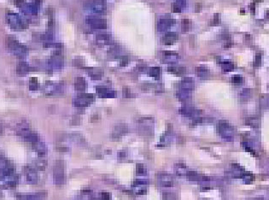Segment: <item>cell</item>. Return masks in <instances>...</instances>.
<instances>
[{
  "instance_id": "obj_1",
  "label": "cell",
  "mask_w": 269,
  "mask_h": 200,
  "mask_svg": "<svg viewBox=\"0 0 269 200\" xmlns=\"http://www.w3.org/2000/svg\"><path fill=\"white\" fill-rule=\"evenodd\" d=\"M5 45L10 52L20 58L24 57L28 53L27 47L24 45L20 43L15 37H12V36L7 37L6 40H5Z\"/></svg>"
},
{
  "instance_id": "obj_2",
  "label": "cell",
  "mask_w": 269,
  "mask_h": 200,
  "mask_svg": "<svg viewBox=\"0 0 269 200\" xmlns=\"http://www.w3.org/2000/svg\"><path fill=\"white\" fill-rule=\"evenodd\" d=\"M6 21L7 23L10 27V28L15 31H22L26 28V25L24 23V21L18 14L15 13L13 11H8L6 14Z\"/></svg>"
},
{
  "instance_id": "obj_3",
  "label": "cell",
  "mask_w": 269,
  "mask_h": 200,
  "mask_svg": "<svg viewBox=\"0 0 269 200\" xmlns=\"http://www.w3.org/2000/svg\"><path fill=\"white\" fill-rule=\"evenodd\" d=\"M218 131L221 137L227 141H231L234 135V129L227 121H220L218 123Z\"/></svg>"
},
{
  "instance_id": "obj_4",
  "label": "cell",
  "mask_w": 269,
  "mask_h": 200,
  "mask_svg": "<svg viewBox=\"0 0 269 200\" xmlns=\"http://www.w3.org/2000/svg\"><path fill=\"white\" fill-rule=\"evenodd\" d=\"M15 172L13 163L8 158L0 155V175L2 176H11Z\"/></svg>"
},
{
  "instance_id": "obj_5",
  "label": "cell",
  "mask_w": 269,
  "mask_h": 200,
  "mask_svg": "<svg viewBox=\"0 0 269 200\" xmlns=\"http://www.w3.org/2000/svg\"><path fill=\"white\" fill-rule=\"evenodd\" d=\"M54 180L55 183L61 186L64 183V162L61 160H57L54 166Z\"/></svg>"
},
{
  "instance_id": "obj_6",
  "label": "cell",
  "mask_w": 269,
  "mask_h": 200,
  "mask_svg": "<svg viewBox=\"0 0 269 200\" xmlns=\"http://www.w3.org/2000/svg\"><path fill=\"white\" fill-rule=\"evenodd\" d=\"M26 179L27 181L30 184H36L38 182V174L37 169L33 165H27L24 168Z\"/></svg>"
},
{
  "instance_id": "obj_7",
  "label": "cell",
  "mask_w": 269,
  "mask_h": 200,
  "mask_svg": "<svg viewBox=\"0 0 269 200\" xmlns=\"http://www.w3.org/2000/svg\"><path fill=\"white\" fill-rule=\"evenodd\" d=\"M93 100L92 94H80L76 97L74 99V105L77 107H85L91 104V102Z\"/></svg>"
},
{
  "instance_id": "obj_8",
  "label": "cell",
  "mask_w": 269,
  "mask_h": 200,
  "mask_svg": "<svg viewBox=\"0 0 269 200\" xmlns=\"http://www.w3.org/2000/svg\"><path fill=\"white\" fill-rule=\"evenodd\" d=\"M86 22L90 24L92 28L98 29H104L107 27V22L104 19H98L94 17L86 18Z\"/></svg>"
},
{
  "instance_id": "obj_9",
  "label": "cell",
  "mask_w": 269,
  "mask_h": 200,
  "mask_svg": "<svg viewBox=\"0 0 269 200\" xmlns=\"http://www.w3.org/2000/svg\"><path fill=\"white\" fill-rule=\"evenodd\" d=\"M61 90H62V87L60 84H54L52 82H46L45 84V92L47 94L58 93Z\"/></svg>"
},
{
  "instance_id": "obj_10",
  "label": "cell",
  "mask_w": 269,
  "mask_h": 200,
  "mask_svg": "<svg viewBox=\"0 0 269 200\" xmlns=\"http://www.w3.org/2000/svg\"><path fill=\"white\" fill-rule=\"evenodd\" d=\"M46 197L45 192H38L36 194H30V195H21L18 196L19 200H44Z\"/></svg>"
},
{
  "instance_id": "obj_11",
  "label": "cell",
  "mask_w": 269,
  "mask_h": 200,
  "mask_svg": "<svg viewBox=\"0 0 269 200\" xmlns=\"http://www.w3.org/2000/svg\"><path fill=\"white\" fill-rule=\"evenodd\" d=\"M158 180L161 186H167V187L173 186V179L168 174H160L158 175Z\"/></svg>"
},
{
  "instance_id": "obj_12",
  "label": "cell",
  "mask_w": 269,
  "mask_h": 200,
  "mask_svg": "<svg viewBox=\"0 0 269 200\" xmlns=\"http://www.w3.org/2000/svg\"><path fill=\"white\" fill-rule=\"evenodd\" d=\"M33 146L35 149V151L38 152L39 157L45 156L46 154V152H47V147H46L45 144L43 143L41 141H39V140L37 141V142H35V143H33Z\"/></svg>"
},
{
  "instance_id": "obj_13",
  "label": "cell",
  "mask_w": 269,
  "mask_h": 200,
  "mask_svg": "<svg viewBox=\"0 0 269 200\" xmlns=\"http://www.w3.org/2000/svg\"><path fill=\"white\" fill-rule=\"evenodd\" d=\"M30 70H31V68L25 62H18V64L16 66V73L19 75H25Z\"/></svg>"
},
{
  "instance_id": "obj_14",
  "label": "cell",
  "mask_w": 269,
  "mask_h": 200,
  "mask_svg": "<svg viewBox=\"0 0 269 200\" xmlns=\"http://www.w3.org/2000/svg\"><path fill=\"white\" fill-rule=\"evenodd\" d=\"M193 87H194L193 79H192V78H190V77L184 78V80L182 81V83H181V89L188 91V92H191V91L193 89Z\"/></svg>"
},
{
  "instance_id": "obj_15",
  "label": "cell",
  "mask_w": 269,
  "mask_h": 200,
  "mask_svg": "<svg viewBox=\"0 0 269 200\" xmlns=\"http://www.w3.org/2000/svg\"><path fill=\"white\" fill-rule=\"evenodd\" d=\"M25 141L27 142H30V143H35L38 141V135L36 133L34 132H32V131H29L28 133H27L24 136H22Z\"/></svg>"
},
{
  "instance_id": "obj_16",
  "label": "cell",
  "mask_w": 269,
  "mask_h": 200,
  "mask_svg": "<svg viewBox=\"0 0 269 200\" xmlns=\"http://www.w3.org/2000/svg\"><path fill=\"white\" fill-rule=\"evenodd\" d=\"M30 130V126L27 122H22L17 125V133L22 137L24 136L27 133H28Z\"/></svg>"
},
{
  "instance_id": "obj_17",
  "label": "cell",
  "mask_w": 269,
  "mask_h": 200,
  "mask_svg": "<svg viewBox=\"0 0 269 200\" xmlns=\"http://www.w3.org/2000/svg\"><path fill=\"white\" fill-rule=\"evenodd\" d=\"M75 87L77 91H84L86 87V82L83 77H77L75 81Z\"/></svg>"
},
{
  "instance_id": "obj_18",
  "label": "cell",
  "mask_w": 269,
  "mask_h": 200,
  "mask_svg": "<svg viewBox=\"0 0 269 200\" xmlns=\"http://www.w3.org/2000/svg\"><path fill=\"white\" fill-rule=\"evenodd\" d=\"M93 10L97 12H103L106 9V5L104 0H94L93 1Z\"/></svg>"
},
{
  "instance_id": "obj_19",
  "label": "cell",
  "mask_w": 269,
  "mask_h": 200,
  "mask_svg": "<svg viewBox=\"0 0 269 200\" xmlns=\"http://www.w3.org/2000/svg\"><path fill=\"white\" fill-rule=\"evenodd\" d=\"M178 39V34L176 33H168L165 35L164 38V42L166 45H171V44L174 43L175 41H177Z\"/></svg>"
},
{
  "instance_id": "obj_20",
  "label": "cell",
  "mask_w": 269,
  "mask_h": 200,
  "mask_svg": "<svg viewBox=\"0 0 269 200\" xmlns=\"http://www.w3.org/2000/svg\"><path fill=\"white\" fill-rule=\"evenodd\" d=\"M33 166L37 170H45L47 166V162L45 159H37L33 162Z\"/></svg>"
},
{
  "instance_id": "obj_21",
  "label": "cell",
  "mask_w": 269,
  "mask_h": 200,
  "mask_svg": "<svg viewBox=\"0 0 269 200\" xmlns=\"http://www.w3.org/2000/svg\"><path fill=\"white\" fill-rule=\"evenodd\" d=\"M174 22L172 20H161L158 23V30L159 31H165L167 29L170 28L171 24Z\"/></svg>"
},
{
  "instance_id": "obj_22",
  "label": "cell",
  "mask_w": 269,
  "mask_h": 200,
  "mask_svg": "<svg viewBox=\"0 0 269 200\" xmlns=\"http://www.w3.org/2000/svg\"><path fill=\"white\" fill-rule=\"evenodd\" d=\"M242 179L244 180V183H246V184H250L251 182L254 181V180H255V176H254L253 174H251L250 172L245 171L244 173L243 176H242Z\"/></svg>"
},
{
  "instance_id": "obj_23",
  "label": "cell",
  "mask_w": 269,
  "mask_h": 200,
  "mask_svg": "<svg viewBox=\"0 0 269 200\" xmlns=\"http://www.w3.org/2000/svg\"><path fill=\"white\" fill-rule=\"evenodd\" d=\"M245 122L247 125H249L252 128H258L259 127L260 122L258 118H256V117H249V118L246 119Z\"/></svg>"
},
{
  "instance_id": "obj_24",
  "label": "cell",
  "mask_w": 269,
  "mask_h": 200,
  "mask_svg": "<svg viewBox=\"0 0 269 200\" xmlns=\"http://www.w3.org/2000/svg\"><path fill=\"white\" fill-rule=\"evenodd\" d=\"M196 73H197L198 76L201 77V78H204V77L208 75V70L205 67H198L196 68Z\"/></svg>"
},
{
  "instance_id": "obj_25",
  "label": "cell",
  "mask_w": 269,
  "mask_h": 200,
  "mask_svg": "<svg viewBox=\"0 0 269 200\" xmlns=\"http://www.w3.org/2000/svg\"><path fill=\"white\" fill-rule=\"evenodd\" d=\"M221 65L222 69L225 72H230L234 69V65L230 61H225V62H221Z\"/></svg>"
},
{
  "instance_id": "obj_26",
  "label": "cell",
  "mask_w": 269,
  "mask_h": 200,
  "mask_svg": "<svg viewBox=\"0 0 269 200\" xmlns=\"http://www.w3.org/2000/svg\"><path fill=\"white\" fill-rule=\"evenodd\" d=\"M109 89H108L106 86H97V92L99 94L100 96L104 97V98H107L108 97V92H109Z\"/></svg>"
},
{
  "instance_id": "obj_27",
  "label": "cell",
  "mask_w": 269,
  "mask_h": 200,
  "mask_svg": "<svg viewBox=\"0 0 269 200\" xmlns=\"http://www.w3.org/2000/svg\"><path fill=\"white\" fill-rule=\"evenodd\" d=\"M150 75H151V76L155 77L156 79H158L159 78V75H160V68H158V67H152L150 68Z\"/></svg>"
},
{
  "instance_id": "obj_28",
  "label": "cell",
  "mask_w": 269,
  "mask_h": 200,
  "mask_svg": "<svg viewBox=\"0 0 269 200\" xmlns=\"http://www.w3.org/2000/svg\"><path fill=\"white\" fill-rule=\"evenodd\" d=\"M168 71L173 72L174 74H177V75H182L184 73V68H182V67H170L168 68Z\"/></svg>"
},
{
  "instance_id": "obj_29",
  "label": "cell",
  "mask_w": 269,
  "mask_h": 200,
  "mask_svg": "<svg viewBox=\"0 0 269 200\" xmlns=\"http://www.w3.org/2000/svg\"><path fill=\"white\" fill-rule=\"evenodd\" d=\"M90 75L91 76L92 79L98 80V79H101V77H102V71L99 69H92L91 72H90Z\"/></svg>"
},
{
  "instance_id": "obj_30",
  "label": "cell",
  "mask_w": 269,
  "mask_h": 200,
  "mask_svg": "<svg viewBox=\"0 0 269 200\" xmlns=\"http://www.w3.org/2000/svg\"><path fill=\"white\" fill-rule=\"evenodd\" d=\"M38 81L36 78H32L29 82V89L31 91H35L38 89Z\"/></svg>"
},
{
  "instance_id": "obj_31",
  "label": "cell",
  "mask_w": 269,
  "mask_h": 200,
  "mask_svg": "<svg viewBox=\"0 0 269 200\" xmlns=\"http://www.w3.org/2000/svg\"><path fill=\"white\" fill-rule=\"evenodd\" d=\"M250 94H251L250 89L245 88V89H244V90L242 91V92H241V98H242V99L247 100L250 97Z\"/></svg>"
},
{
  "instance_id": "obj_32",
  "label": "cell",
  "mask_w": 269,
  "mask_h": 200,
  "mask_svg": "<svg viewBox=\"0 0 269 200\" xmlns=\"http://www.w3.org/2000/svg\"><path fill=\"white\" fill-rule=\"evenodd\" d=\"M97 39H98V41H101L102 43L108 44V40H109V35H108V34H100V35H98Z\"/></svg>"
},
{
  "instance_id": "obj_33",
  "label": "cell",
  "mask_w": 269,
  "mask_h": 200,
  "mask_svg": "<svg viewBox=\"0 0 269 200\" xmlns=\"http://www.w3.org/2000/svg\"><path fill=\"white\" fill-rule=\"evenodd\" d=\"M261 60H262V54H261V53H257V54L255 55L254 65H255V67H259L260 65L261 64Z\"/></svg>"
},
{
  "instance_id": "obj_34",
  "label": "cell",
  "mask_w": 269,
  "mask_h": 200,
  "mask_svg": "<svg viewBox=\"0 0 269 200\" xmlns=\"http://www.w3.org/2000/svg\"><path fill=\"white\" fill-rule=\"evenodd\" d=\"M190 29V21L188 19H184L182 21V30L184 32H187Z\"/></svg>"
},
{
  "instance_id": "obj_35",
  "label": "cell",
  "mask_w": 269,
  "mask_h": 200,
  "mask_svg": "<svg viewBox=\"0 0 269 200\" xmlns=\"http://www.w3.org/2000/svg\"><path fill=\"white\" fill-rule=\"evenodd\" d=\"M136 171H137L138 175H143V174H145L146 169H145V168H144V166L143 164L138 163V164H137V166H136Z\"/></svg>"
},
{
  "instance_id": "obj_36",
  "label": "cell",
  "mask_w": 269,
  "mask_h": 200,
  "mask_svg": "<svg viewBox=\"0 0 269 200\" xmlns=\"http://www.w3.org/2000/svg\"><path fill=\"white\" fill-rule=\"evenodd\" d=\"M231 82L233 84H237V85L241 84L243 82V78L239 75H234V76L231 77Z\"/></svg>"
},
{
  "instance_id": "obj_37",
  "label": "cell",
  "mask_w": 269,
  "mask_h": 200,
  "mask_svg": "<svg viewBox=\"0 0 269 200\" xmlns=\"http://www.w3.org/2000/svg\"><path fill=\"white\" fill-rule=\"evenodd\" d=\"M149 182L145 180H136V181H134V184L136 185V186H144V185H147Z\"/></svg>"
},
{
  "instance_id": "obj_38",
  "label": "cell",
  "mask_w": 269,
  "mask_h": 200,
  "mask_svg": "<svg viewBox=\"0 0 269 200\" xmlns=\"http://www.w3.org/2000/svg\"><path fill=\"white\" fill-rule=\"evenodd\" d=\"M220 15L219 14H215L214 15V19L212 20V25L214 26H215V25H218V24L220 23Z\"/></svg>"
},
{
  "instance_id": "obj_39",
  "label": "cell",
  "mask_w": 269,
  "mask_h": 200,
  "mask_svg": "<svg viewBox=\"0 0 269 200\" xmlns=\"http://www.w3.org/2000/svg\"><path fill=\"white\" fill-rule=\"evenodd\" d=\"M101 198L102 200H110L111 196L109 192H102L101 193Z\"/></svg>"
},
{
  "instance_id": "obj_40",
  "label": "cell",
  "mask_w": 269,
  "mask_h": 200,
  "mask_svg": "<svg viewBox=\"0 0 269 200\" xmlns=\"http://www.w3.org/2000/svg\"><path fill=\"white\" fill-rule=\"evenodd\" d=\"M25 1L24 0H15V5H16L17 7L19 8H22L24 5H25Z\"/></svg>"
},
{
  "instance_id": "obj_41",
  "label": "cell",
  "mask_w": 269,
  "mask_h": 200,
  "mask_svg": "<svg viewBox=\"0 0 269 200\" xmlns=\"http://www.w3.org/2000/svg\"><path fill=\"white\" fill-rule=\"evenodd\" d=\"M164 200H176L174 195L171 194V193H168L164 196Z\"/></svg>"
},
{
  "instance_id": "obj_42",
  "label": "cell",
  "mask_w": 269,
  "mask_h": 200,
  "mask_svg": "<svg viewBox=\"0 0 269 200\" xmlns=\"http://www.w3.org/2000/svg\"><path fill=\"white\" fill-rule=\"evenodd\" d=\"M173 11L176 12V13H179L181 11V8L177 4H174L173 5Z\"/></svg>"
},
{
  "instance_id": "obj_43",
  "label": "cell",
  "mask_w": 269,
  "mask_h": 200,
  "mask_svg": "<svg viewBox=\"0 0 269 200\" xmlns=\"http://www.w3.org/2000/svg\"><path fill=\"white\" fill-rule=\"evenodd\" d=\"M123 95H124V97H126V98L130 97V89L128 88V87H124V89H123Z\"/></svg>"
},
{
  "instance_id": "obj_44",
  "label": "cell",
  "mask_w": 269,
  "mask_h": 200,
  "mask_svg": "<svg viewBox=\"0 0 269 200\" xmlns=\"http://www.w3.org/2000/svg\"><path fill=\"white\" fill-rule=\"evenodd\" d=\"M164 54H165L166 56H169V57H171V56H177L178 55L174 52H164Z\"/></svg>"
},
{
  "instance_id": "obj_45",
  "label": "cell",
  "mask_w": 269,
  "mask_h": 200,
  "mask_svg": "<svg viewBox=\"0 0 269 200\" xmlns=\"http://www.w3.org/2000/svg\"><path fill=\"white\" fill-rule=\"evenodd\" d=\"M128 62V58L127 57H124L122 58V61L121 62V66H125Z\"/></svg>"
},
{
  "instance_id": "obj_46",
  "label": "cell",
  "mask_w": 269,
  "mask_h": 200,
  "mask_svg": "<svg viewBox=\"0 0 269 200\" xmlns=\"http://www.w3.org/2000/svg\"><path fill=\"white\" fill-rule=\"evenodd\" d=\"M250 12H251V14L254 15L255 12V4H251L250 5Z\"/></svg>"
},
{
  "instance_id": "obj_47",
  "label": "cell",
  "mask_w": 269,
  "mask_h": 200,
  "mask_svg": "<svg viewBox=\"0 0 269 200\" xmlns=\"http://www.w3.org/2000/svg\"><path fill=\"white\" fill-rule=\"evenodd\" d=\"M202 9V6L200 4H198V5H196V12H199L200 10Z\"/></svg>"
},
{
  "instance_id": "obj_48",
  "label": "cell",
  "mask_w": 269,
  "mask_h": 200,
  "mask_svg": "<svg viewBox=\"0 0 269 200\" xmlns=\"http://www.w3.org/2000/svg\"><path fill=\"white\" fill-rule=\"evenodd\" d=\"M125 156H126V154H125V152H119V154H118L119 157H124Z\"/></svg>"
},
{
  "instance_id": "obj_49",
  "label": "cell",
  "mask_w": 269,
  "mask_h": 200,
  "mask_svg": "<svg viewBox=\"0 0 269 200\" xmlns=\"http://www.w3.org/2000/svg\"><path fill=\"white\" fill-rule=\"evenodd\" d=\"M2 132H3V126L0 124V133H2Z\"/></svg>"
},
{
  "instance_id": "obj_50",
  "label": "cell",
  "mask_w": 269,
  "mask_h": 200,
  "mask_svg": "<svg viewBox=\"0 0 269 200\" xmlns=\"http://www.w3.org/2000/svg\"><path fill=\"white\" fill-rule=\"evenodd\" d=\"M249 200H264L263 198H252V199H249Z\"/></svg>"
},
{
  "instance_id": "obj_51",
  "label": "cell",
  "mask_w": 269,
  "mask_h": 200,
  "mask_svg": "<svg viewBox=\"0 0 269 200\" xmlns=\"http://www.w3.org/2000/svg\"><path fill=\"white\" fill-rule=\"evenodd\" d=\"M241 12H242V15H244V10H242V11H241Z\"/></svg>"
},
{
  "instance_id": "obj_52",
  "label": "cell",
  "mask_w": 269,
  "mask_h": 200,
  "mask_svg": "<svg viewBox=\"0 0 269 200\" xmlns=\"http://www.w3.org/2000/svg\"><path fill=\"white\" fill-rule=\"evenodd\" d=\"M267 16H269V11H267Z\"/></svg>"
},
{
  "instance_id": "obj_53",
  "label": "cell",
  "mask_w": 269,
  "mask_h": 200,
  "mask_svg": "<svg viewBox=\"0 0 269 200\" xmlns=\"http://www.w3.org/2000/svg\"><path fill=\"white\" fill-rule=\"evenodd\" d=\"M0 197H1V192H0Z\"/></svg>"
},
{
  "instance_id": "obj_54",
  "label": "cell",
  "mask_w": 269,
  "mask_h": 200,
  "mask_svg": "<svg viewBox=\"0 0 269 200\" xmlns=\"http://www.w3.org/2000/svg\"><path fill=\"white\" fill-rule=\"evenodd\" d=\"M0 155H1V152H0Z\"/></svg>"
},
{
  "instance_id": "obj_55",
  "label": "cell",
  "mask_w": 269,
  "mask_h": 200,
  "mask_svg": "<svg viewBox=\"0 0 269 200\" xmlns=\"http://www.w3.org/2000/svg\"><path fill=\"white\" fill-rule=\"evenodd\" d=\"M204 200H208V199H204Z\"/></svg>"
}]
</instances>
